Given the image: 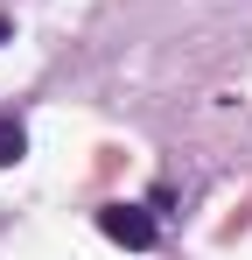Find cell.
Instances as JSON below:
<instances>
[{
	"label": "cell",
	"mask_w": 252,
	"mask_h": 260,
	"mask_svg": "<svg viewBox=\"0 0 252 260\" xmlns=\"http://www.w3.org/2000/svg\"><path fill=\"white\" fill-rule=\"evenodd\" d=\"M98 232H105L112 246H126V253H147V246L161 239L147 204H105V211H98Z\"/></svg>",
	"instance_id": "1"
},
{
	"label": "cell",
	"mask_w": 252,
	"mask_h": 260,
	"mask_svg": "<svg viewBox=\"0 0 252 260\" xmlns=\"http://www.w3.org/2000/svg\"><path fill=\"white\" fill-rule=\"evenodd\" d=\"M21 155H28V134H21V120H7V113H0V169H14Z\"/></svg>",
	"instance_id": "2"
},
{
	"label": "cell",
	"mask_w": 252,
	"mask_h": 260,
	"mask_svg": "<svg viewBox=\"0 0 252 260\" xmlns=\"http://www.w3.org/2000/svg\"><path fill=\"white\" fill-rule=\"evenodd\" d=\"M0 43H7V21H0Z\"/></svg>",
	"instance_id": "3"
}]
</instances>
